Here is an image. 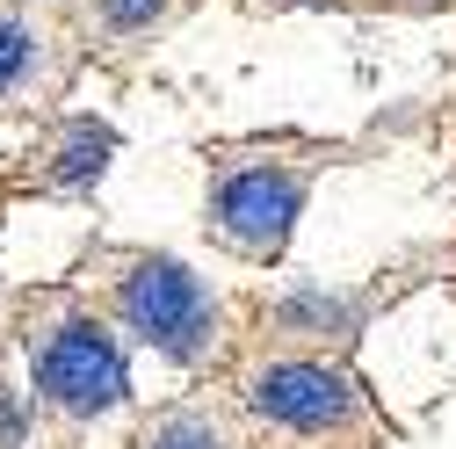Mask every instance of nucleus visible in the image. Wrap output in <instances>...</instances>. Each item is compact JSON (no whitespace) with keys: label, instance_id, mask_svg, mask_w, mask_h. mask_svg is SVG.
Returning <instances> with one entry per match:
<instances>
[{"label":"nucleus","instance_id":"nucleus-7","mask_svg":"<svg viewBox=\"0 0 456 449\" xmlns=\"http://www.w3.org/2000/svg\"><path fill=\"white\" fill-rule=\"evenodd\" d=\"M29 59H37V44H29V29H15V22H0V94H8L22 73H29Z\"/></svg>","mask_w":456,"mask_h":449},{"label":"nucleus","instance_id":"nucleus-5","mask_svg":"<svg viewBox=\"0 0 456 449\" xmlns=\"http://www.w3.org/2000/svg\"><path fill=\"white\" fill-rule=\"evenodd\" d=\"M117 449H247V428H240V413H224L210 399H182V406H159L152 420H138V435Z\"/></svg>","mask_w":456,"mask_h":449},{"label":"nucleus","instance_id":"nucleus-2","mask_svg":"<svg viewBox=\"0 0 456 449\" xmlns=\"http://www.w3.org/2000/svg\"><path fill=\"white\" fill-rule=\"evenodd\" d=\"M22 348H29V406H37V420L66 449L109 442V428L131 413V363H124L117 333L87 305H51L44 319H29Z\"/></svg>","mask_w":456,"mask_h":449},{"label":"nucleus","instance_id":"nucleus-3","mask_svg":"<svg viewBox=\"0 0 456 449\" xmlns=\"http://www.w3.org/2000/svg\"><path fill=\"white\" fill-rule=\"evenodd\" d=\"M109 312L131 341H145L152 355H167L175 370H203L224 341V305L203 275L175 254H124L109 275Z\"/></svg>","mask_w":456,"mask_h":449},{"label":"nucleus","instance_id":"nucleus-1","mask_svg":"<svg viewBox=\"0 0 456 449\" xmlns=\"http://www.w3.org/2000/svg\"><path fill=\"white\" fill-rule=\"evenodd\" d=\"M247 449H370L384 413L370 384L326 348H275L240 377Z\"/></svg>","mask_w":456,"mask_h":449},{"label":"nucleus","instance_id":"nucleus-8","mask_svg":"<svg viewBox=\"0 0 456 449\" xmlns=\"http://www.w3.org/2000/svg\"><path fill=\"white\" fill-rule=\"evenodd\" d=\"M159 8H167V0H102L109 29H145V22H159Z\"/></svg>","mask_w":456,"mask_h":449},{"label":"nucleus","instance_id":"nucleus-6","mask_svg":"<svg viewBox=\"0 0 456 449\" xmlns=\"http://www.w3.org/2000/svg\"><path fill=\"white\" fill-rule=\"evenodd\" d=\"M109 152H117V138H109L102 124H73L59 138V152H51V189H87L109 167Z\"/></svg>","mask_w":456,"mask_h":449},{"label":"nucleus","instance_id":"nucleus-4","mask_svg":"<svg viewBox=\"0 0 456 449\" xmlns=\"http://www.w3.org/2000/svg\"><path fill=\"white\" fill-rule=\"evenodd\" d=\"M319 175V152L297 145V152H240L217 167L210 182V240L232 247L240 261H282L297 233V210H305V189Z\"/></svg>","mask_w":456,"mask_h":449}]
</instances>
